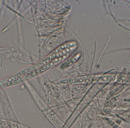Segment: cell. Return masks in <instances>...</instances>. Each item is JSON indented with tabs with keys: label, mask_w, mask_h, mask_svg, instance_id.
<instances>
[{
	"label": "cell",
	"mask_w": 130,
	"mask_h": 128,
	"mask_svg": "<svg viewBox=\"0 0 130 128\" xmlns=\"http://www.w3.org/2000/svg\"><path fill=\"white\" fill-rule=\"evenodd\" d=\"M10 122L0 120V128H10Z\"/></svg>",
	"instance_id": "6da1fadb"
}]
</instances>
